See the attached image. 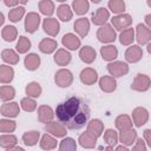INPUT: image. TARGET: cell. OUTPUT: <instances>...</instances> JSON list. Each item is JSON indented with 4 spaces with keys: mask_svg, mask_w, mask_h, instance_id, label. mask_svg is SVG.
Segmentation results:
<instances>
[{
    "mask_svg": "<svg viewBox=\"0 0 151 151\" xmlns=\"http://www.w3.org/2000/svg\"><path fill=\"white\" fill-rule=\"evenodd\" d=\"M38 8H39V12L46 18L52 17L55 12V5L52 0H40L38 4Z\"/></svg>",
    "mask_w": 151,
    "mask_h": 151,
    "instance_id": "cell-34",
    "label": "cell"
},
{
    "mask_svg": "<svg viewBox=\"0 0 151 151\" xmlns=\"http://www.w3.org/2000/svg\"><path fill=\"white\" fill-rule=\"evenodd\" d=\"M24 144L26 146H34L38 144L39 139H40V132L39 131H35V130H32V131H26L22 137H21Z\"/></svg>",
    "mask_w": 151,
    "mask_h": 151,
    "instance_id": "cell-36",
    "label": "cell"
},
{
    "mask_svg": "<svg viewBox=\"0 0 151 151\" xmlns=\"http://www.w3.org/2000/svg\"><path fill=\"white\" fill-rule=\"evenodd\" d=\"M25 92L28 97H32V98H39L41 92H42V87L41 85L38 83V81H31L26 85L25 87Z\"/></svg>",
    "mask_w": 151,
    "mask_h": 151,
    "instance_id": "cell-43",
    "label": "cell"
},
{
    "mask_svg": "<svg viewBox=\"0 0 151 151\" xmlns=\"http://www.w3.org/2000/svg\"><path fill=\"white\" fill-rule=\"evenodd\" d=\"M54 83L58 87L61 88L70 87L73 83V73L68 68H59L54 73Z\"/></svg>",
    "mask_w": 151,
    "mask_h": 151,
    "instance_id": "cell-4",
    "label": "cell"
},
{
    "mask_svg": "<svg viewBox=\"0 0 151 151\" xmlns=\"http://www.w3.org/2000/svg\"><path fill=\"white\" fill-rule=\"evenodd\" d=\"M1 37L5 41L12 42L18 38V28L13 25H6L1 31Z\"/></svg>",
    "mask_w": 151,
    "mask_h": 151,
    "instance_id": "cell-38",
    "label": "cell"
},
{
    "mask_svg": "<svg viewBox=\"0 0 151 151\" xmlns=\"http://www.w3.org/2000/svg\"><path fill=\"white\" fill-rule=\"evenodd\" d=\"M106 70H107L109 74L112 76L113 78H122L129 73L130 67H129V64L126 61L113 60V61H110L107 64Z\"/></svg>",
    "mask_w": 151,
    "mask_h": 151,
    "instance_id": "cell-3",
    "label": "cell"
},
{
    "mask_svg": "<svg viewBox=\"0 0 151 151\" xmlns=\"http://www.w3.org/2000/svg\"><path fill=\"white\" fill-rule=\"evenodd\" d=\"M42 29L50 37H57L60 32V24L57 18L48 17L42 21Z\"/></svg>",
    "mask_w": 151,
    "mask_h": 151,
    "instance_id": "cell-13",
    "label": "cell"
},
{
    "mask_svg": "<svg viewBox=\"0 0 151 151\" xmlns=\"http://www.w3.org/2000/svg\"><path fill=\"white\" fill-rule=\"evenodd\" d=\"M90 1H91V2H93V4H99L101 0H90Z\"/></svg>",
    "mask_w": 151,
    "mask_h": 151,
    "instance_id": "cell-55",
    "label": "cell"
},
{
    "mask_svg": "<svg viewBox=\"0 0 151 151\" xmlns=\"http://www.w3.org/2000/svg\"><path fill=\"white\" fill-rule=\"evenodd\" d=\"M146 2H147V6L151 7V0H146Z\"/></svg>",
    "mask_w": 151,
    "mask_h": 151,
    "instance_id": "cell-56",
    "label": "cell"
},
{
    "mask_svg": "<svg viewBox=\"0 0 151 151\" xmlns=\"http://www.w3.org/2000/svg\"><path fill=\"white\" fill-rule=\"evenodd\" d=\"M100 55L103 60L110 63L117 59L118 57V48L112 44H106L103 47H100Z\"/></svg>",
    "mask_w": 151,
    "mask_h": 151,
    "instance_id": "cell-22",
    "label": "cell"
},
{
    "mask_svg": "<svg viewBox=\"0 0 151 151\" xmlns=\"http://www.w3.org/2000/svg\"><path fill=\"white\" fill-rule=\"evenodd\" d=\"M97 139L98 138L96 136H93L88 131H85L78 137V143L84 149H93L97 145Z\"/></svg>",
    "mask_w": 151,
    "mask_h": 151,
    "instance_id": "cell-24",
    "label": "cell"
},
{
    "mask_svg": "<svg viewBox=\"0 0 151 151\" xmlns=\"http://www.w3.org/2000/svg\"><path fill=\"white\" fill-rule=\"evenodd\" d=\"M118 38H119V42L123 46H129V45L133 44V41H134V28H132L130 26V27L120 31Z\"/></svg>",
    "mask_w": 151,
    "mask_h": 151,
    "instance_id": "cell-35",
    "label": "cell"
},
{
    "mask_svg": "<svg viewBox=\"0 0 151 151\" xmlns=\"http://www.w3.org/2000/svg\"><path fill=\"white\" fill-rule=\"evenodd\" d=\"M55 1H58V2H61V4H64L65 1H67V0H55Z\"/></svg>",
    "mask_w": 151,
    "mask_h": 151,
    "instance_id": "cell-57",
    "label": "cell"
},
{
    "mask_svg": "<svg viewBox=\"0 0 151 151\" xmlns=\"http://www.w3.org/2000/svg\"><path fill=\"white\" fill-rule=\"evenodd\" d=\"M26 14V9L24 6H15L12 7V9H9L8 12V19L12 22H19Z\"/></svg>",
    "mask_w": 151,
    "mask_h": 151,
    "instance_id": "cell-42",
    "label": "cell"
},
{
    "mask_svg": "<svg viewBox=\"0 0 151 151\" xmlns=\"http://www.w3.org/2000/svg\"><path fill=\"white\" fill-rule=\"evenodd\" d=\"M14 79V68L11 65H0V84H11Z\"/></svg>",
    "mask_w": 151,
    "mask_h": 151,
    "instance_id": "cell-29",
    "label": "cell"
},
{
    "mask_svg": "<svg viewBox=\"0 0 151 151\" xmlns=\"http://www.w3.org/2000/svg\"><path fill=\"white\" fill-rule=\"evenodd\" d=\"M28 1H29V0H19V4H21V5H26Z\"/></svg>",
    "mask_w": 151,
    "mask_h": 151,
    "instance_id": "cell-54",
    "label": "cell"
},
{
    "mask_svg": "<svg viewBox=\"0 0 151 151\" xmlns=\"http://www.w3.org/2000/svg\"><path fill=\"white\" fill-rule=\"evenodd\" d=\"M1 59L5 64L7 65H17L19 61H20V57H19V53L17 51H14L13 48H5L2 52H1Z\"/></svg>",
    "mask_w": 151,
    "mask_h": 151,
    "instance_id": "cell-28",
    "label": "cell"
},
{
    "mask_svg": "<svg viewBox=\"0 0 151 151\" xmlns=\"http://www.w3.org/2000/svg\"><path fill=\"white\" fill-rule=\"evenodd\" d=\"M20 109H22L24 111L26 112H33L37 110V101H35V98H32V97H25L20 100Z\"/></svg>",
    "mask_w": 151,
    "mask_h": 151,
    "instance_id": "cell-47",
    "label": "cell"
},
{
    "mask_svg": "<svg viewBox=\"0 0 151 151\" xmlns=\"http://www.w3.org/2000/svg\"><path fill=\"white\" fill-rule=\"evenodd\" d=\"M58 149L60 151H76L77 150V143L72 137H63V140L60 142Z\"/></svg>",
    "mask_w": 151,
    "mask_h": 151,
    "instance_id": "cell-46",
    "label": "cell"
},
{
    "mask_svg": "<svg viewBox=\"0 0 151 151\" xmlns=\"http://www.w3.org/2000/svg\"><path fill=\"white\" fill-rule=\"evenodd\" d=\"M107 7H109V11L112 12L114 15L124 13L126 9V5L124 0H109Z\"/></svg>",
    "mask_w": 151,
    "mask_h": 151,
    "instance_id": "cell-45",
    "label": "cell"
},
{
    "mask_svg": "<svg viewBox=\"0 0 151 151\" xmlns=\"http://www.w3.org/2000/svg\"><path fill=\"white\" fill-rule=\"evenodd\" d=\"M79 79L84 85L91 86L98 81V73L92 67H85L81 70V72L79 74Z\"/></svg>",
    "mask_w": 151,
    "mask_h": 151,
    "instance_id": "cell-16",
    "label": "cell"
},
{
    "mask_svg": "<svg viewBox=\"0 0 151 151\" xmlns=\"http://www.w3.org/2000/svg\"><path fill=\"white\" fill-rule=\"evenodd\" d=\"M2 1L7 7H15L19 5V0H2Z\"/></svg>",
    "mask_w": 151,
    "mask_h": 151,
    "instance_id": "cell-50",
    "label": "cell"
},
{
    "mask_svg": "<svg viewBox=\"0 0 151 151\" xmlns=\"http://www.w3.org/2000/svg\"><path fill=\"white\" fill-rule=\"evenodd\" d=\"M151 87V78L145 73H138L132 83H131V90L136 92H146Z\"/></svg>",
    "mask_w": 151,
    "mask_h": 151,
    "instance_id": "cell-5",
    "label": "cell"
},
{
    "mask_svg": "<svg viewBox=\"0 0 151 151\" xmlns=\"http://www.w3.org/2000/svg\"><path fill=\"white\" fill-rule=\"evenodd\" d=\"M143 139L147 146H151V129H146L143 132Z\"/></svg>",
    "mask_w": 151,
    "mask_h": 151,
    "instance_id": "cell-49",
    "label": "cell"
},
{
    "mask_svg": "<svg viewBox=\"0 0 151 151\" xmlns=\"http://www.w3.org/2000/svg\"><path fill=\"white\" fill-rule=\"evenodd\" d=\"M4 22H5V17H4V13H2V12H0V27L4 25Z\"/></svg>",
    "mask_w": 151,
    "mask_h": 151,
    "instance_id": "cell-53",
    "label": "cell"
},
{
    "mask_svg": "<svg viewBox=\"0 0 151 151\" xmlns=\"http://www.w3.org/2000/svg\"><path fill=\"white\" fill-rule=\"evenodd\" d=\"M58 47V42L57 40L52 39V38H44L42 40H40L39 45H38V48L41 53L44 54H52L55 52Z\"/></svg>",
    "mask_w": 151,
    "mask_h": 151,
    "instance_id": "cell-23",
    "label": "cell"
},
{
    "mask_svg": "<svg viewBox=\"0 0 151 151\" xmlns=\"http://www.w3.org/2000/svg\"><path fill=\"white\" fill-rule=\"evenodd\" d=\"M63 46L68 51H76L81 47V40L76 33H66L61 38Z\"/></svg>",
    "mask_w": 151,
    "mask_h": 151,
    "instance_id": "cell-14",
    "label": "cell"
},
{
    "mask_svg": "<svg viewBox=\"0 0 151 151\" xmlns=\"http://www.w3.org/2000/svg\"><path fill=\"white\" fill-rule=\"evenodd\" d=\"M15 97V88L9 84H5L0 86V100L1 101H11Z\"/></svg>",
    "mask_w": 151,
    "mask_h": 151,
    "instance_id": "cell-39",
    "label": "cell"
},
{
    "mask_svg": "<svg viewBox=\"0 0 151 151\" xmlns=\"http://www.w3.org/2000/svg\"><path fill=\"white\" fill-rule=\"evenodd\" d=\"M134 40L139 46L149 44L151 41V28H149L145 24H138L134 29Z\"/></svg>",
    "mask_w": 151,
    "mask_h": 151,
    "instance_id": "cell-6",
    "label": "cell"
},
{
    "mask_svg": "<svg viewBox=\"0 0 151 151\" xmlns=\"http://www.w3.org/2000/svg\"><path fill=\"white\" fill-rule=\"evenodd\" d=\"M18 144V138L15 134L13 133H2L0 136V147L11 151L13 149V146H15Z\"/></svg>",
    "mask_w": 151,
    "mask_h": 151,
    "instance_id": "cell-31",
    "label": "cell"
},
{
    "mask_svg": "<svg viewBox=\"0 0 151 151\" xmlns=\"http://www.w3.org/2000/svg\"><path fill=\"white\" fill-rule=\"evenodd\" d=\"M40 63H41V59L37 53H28L24 59L25 68L28 70V71L38 70L39 66H40Z\"/></svg>",
    "mask_w": 151,
    "mask_h": 151,
    "instance_id": "cell-33",
    "label": "cell"
},
{
    "mask_svg": "<svg viewBox=\"0 0 151 151\" xmlns=\"http://www.w3.org/2000/svg\"><path fill=\"white\" fill-rule=\"evenodd\" d=\"M57 17L60 21L68 22L73 18V11L67 4H61L57 7Z\"/></svg>",
    "mask_w": 151,
    "mask_h": 151,
    "instance_id": "cell-32",
    "label": "cell"
},
{
    "mask_svg": "<svg viewBox=\"0 0 151 151\" xmlns=\"http://www.w3.org/2000/svg\"><path fill=\"white\" fill-rule=\"evenodd\" d=\"M104 138V142L107 146H111L112 149L117 145L118 143V132L113 129H106L104 131V134H101Z\"/></svg>",
    "mask_w": 151,
    "mask_h": 151,
    "instance_id": "cell-40",
    "label": "cell"
},
{
    "mask_svg": "<svg viewBox=\"0 0 151 151\" xmlns=\"http://www.w3.org/2000/svg\"><path fill=\"white\" fill-rule=\"evenodd\" d=\"M114 125H116V129L118 131H124V130H129V129H132L133 126V123H132V119L129 114H119L114 119Z\"/></svg>",
    "mask_w": 151,
    "mask_h": 151,
    "instance_id": "cell-30",
    "label": "cell"
},
{
    "mask_svg": "<svg viewBox=\"0 0 151 151\" xmlns=\"http://www.w3.org/2000/svg\"><path fill=\"white\" fill-rule=\"evenodd\" d=\"M110 19V11L105 7H99L96 12L91 14V21L96 26H103L107 24Z\"/></svg>",
    "mask_w": 151,
    "mask_h": 151,
    "instance_id": "cell-15",
    "label": "cell"
},
{
    "mask_svg": "<svg viewBox=\"0 0 151 151\" xmlns=\"http://www.w3.org/2000/svg\"><path fill=\"white\" fill-rule=\"evenodd\" d=\"M86 131H88L90 133H92L93 136L99 138V137H101V134L104 132V123L98 118L91 119L86 124Z\"/></svg>",
    "mask_w": 151,
    "mask_h": 151,
    "instance_id": "cell-26",
    "label": "cell"
},
{
    "mask_svg": "<svg viewBox=\"0 0 151 151\" xmlns=\"http://www.w3.org/2000/svg\"><path fill=\"white\" fill-rule=\"evenodd\" d=\"M79 58L83 63L90 65L97 58V52L92 46H83L79 48Z\"/></svg>",
    "mask_w": 151,
    "mask_h": 151,
    "instance_id": "cell-21",
    "label": "cell"
},
{
    "mask_svg": "<svg viewBox=\"0 0 151 151\" xmlns=\"http://www.w3.org/2000/svg\"><path fill=\"white\" fill-rule=\"evenodd\" d=\"M53 60L58 66H67L72 60V55L66 48H57L53 55Z\"/></svg>",
    "mask_w": 151,
    "mask_h": 151,
    "instance_id": "cell-19",
    "label": "cell"
},
{
    "mask_svg": "<svg viewBox=\"0 0 151 151\" xmlns=\"http://www.w3.org/2000/svg\"><path fill=\"white\" fill-rule=\"evenodd\" d=\"M57 145H58V140L52 134H50V133L46 132L45 134L40 136V139H39V146H40V149L46 150V151L54 150V149H57Z\"/></svg>",
    "mask_w": 151,
    "mask_h": 151,
    "instance_id": "cell-27",
    "label": "cell"
},
{
    "mask_svg": "<svg viewBox=\"0 0 151 151\" xmlns=\"http://www.w3.org/2000/svg\"><path fill=\"white\" fill-rule=\"evenodd\" d=\"M90 20L87 18H79L73 24V29L79 38H85L90 32Z\"/></svg>",
    "mask_w": 151,
    "mask_h": 151,
    "instance_id": "cell-18",
    "label": "cell"
},
{
    "mask_svg": "<svg viewBox=\"0 0 151 151\" xmlns=\"http://www.w3.org/2000/svg\"><path fill=\"white\" fill-rule=\"evenodd\" d=\"M90 9L88 0H73L72 2V11L77 15H84Z\"/></svg>",
    "mask_w": 151,
    "mask_h": 151,
    "instance_id": "cell-37",
    "label": "cell"
},
{
    "mask_svg": "<svg viewBox=\"0 0 151 151\" xmlns=\"http://www.w3.org/2000/svg\"><path fill=\"white\" fill-rule=\"evenodd\" d=\"M38 120L40 123H48L54 118V111L50 105H40L38 107Z\"/></svg>",
    "mask_w": 151,
    "mask_h": 151,
    "instance_id": "cell-25",
    "label": "cell"
},
{
    "mask_svg": "<svg viewBox=\"0 0 151 151\" xmlns=\"http://www.w3.org/2000/svg\"><path fill=\"white\" fill-rule=\"evenodd\" d=\"M124 57H125V60L126 63H130V64H136L138 61L142 60L143 58V48L142 46L139 45H129V47L126 48L125 53H124Z\"/></svg>",
    "mask_w": 151,
    "mask_h": 151,
    "instance_id": "cell-11",
    "label": "cell"
},
{
    "mask_svg": "<svg viewBox=\"0 0 151 151\" xmlns=\"http://www.w3.org/2000/svg\"><path fill=\"white\" fill-rule=\"evenodd\" d=\"M132 17L129 13H120V14H116L112 19H111V26L116 29V31H123L127 27H130L132 25Z\"/></svg>",
    "mask_w": 151,
    "mask_h": 151,
    "instance_id": "cell-8",
    "label": "cell"
},
{
    "mask_svg": "<svg viewBox=\"0 0 151 151\" xmlns=\"http://www.w3.org/2000/svg\"><path fill=\"white\" fill-rule=\"evenodd\" d=\"M98 85L99 88L105 93H112L117 88V80L112 76H103L98 78Z\"/></svg>",
    "mask_w": 151,
    "mask_h": 151,
    "instance_id": "cell-17",
    "label": "cell"
},
{
    "mask_svg": "<svg viewBox=\"0 0 151 151\" xmlns=\"http://www.w3.org/2000/svg\"><path fill=\"white\" fill-rule=\"evenodd\" d=\"M45 131L55 138H63L67 134V127L61 122L51 120L45 124Z\"/></svg>",
    "mask_w": 151,
    "mask_h": 151,
    "instance_id": "cell-9",
    "label": "cell"
},
{
    "mask_svg": "<svg viewBox=\"0 0 151 151\" xmlns=\"http://www.w3.org/2000/svg\"><path fill=\"white\" fill-rule=\"evenodd\" d=\"M90 114L88 104L79 97H70L64 103H60L54 111V116L68 130L83 129L90 120Z\"/></svg>",
    "mask_w": 151,
    "mask_h": 151,
    "instance_id": "cell-1",
    "label": "cell"
},
{
    "mask_svg": "<svg viewBox=\"0 0 151 151\" xmlns=\"http://www.w3.org/2000/svg\"><path fill=\"white\" fill-rule=\"evenodd\" d=\"M17 129V123L12 118L0 119V132L1 133H13Z\"/></svg>",
    "mask_w": 151,
    "mask_h": 151,
    "instance_id": "cell-44",
    "label": "cell"
},
{
    "mask_svg": "<svg viewBox=\"0 0 151 151\" xmlns=\"http://www.w3.org/2000/svg\"><path fill=\"white\" fill-rule=\"evenodd\" d=\"M149 118H150V113H149V110L143 107V106H137L133 109L132 111V114H131V119H132V123L136 127H142L144 126L147 122H149Z\"/></svg>",
    "mask_w": 151,
    "mask_h": 151,
    "instance_id": "cell-7",
    "label": "cell"
},
{
    "mask_svg": "<svg viewBox=\"0 0 151 151\" xmlns=\"http://www.w3.org/2000/svg\"><path fill=\"white\" fill-rule=\"evenodd\" d=\"M31 47H32L31 40L25 35H20L18 41H17V45H15V51L19 54H25V53H27L29 51Z\"/></svg>",
    "mask_w": 151,
    "mask_h": 151,
    "instance_id": "cell-41",
    "label": "cell"
},
{
    "mask_svg": "<svg viewBox=\"0 0 151 151\" xmlns=\"http://www.w3.org/2000/svg\"><path fill=\"white\" fill-rule=\"evenodd\" d=\"M144 19H145V25H146L149 28H151V13L146 14Z\"/></svg>",
    "mask_w": 151,
    "mask_h": 151,
    "instance_id": "cell-52",
    "label": "cell"
},
{
    "mask_svg": "<svg viewBox=\"0 0 151 151\" xmlns=\"http://www.w3.org/2000/svg\"><path fill=\"white\" fill-rule=\"evenodd\" d=\"M137 137H138L137 131L134 129H129V130L119 131V133H118V142L120 144L126 145V146H132L134 140L137 139Z\"/></svg>",
    "mask_w": 151,
    "mask_h": 151,
    "instance_id": "cell-20",
    "label": "cell"
},
{
    "mask_svg": "<svg viewBox=\"0 0 151 151\" xmlns=\"http://www.w3.org/2000/svg\"><path fill=\"white\" fill-rule=\"evenodd\" d=\"M0 113L6 118H17L20 113V105L17 101H5L0 106Z\"/></svg>",
    "mask_w": 151,
    "mask_h": 151,
    "instance_id": "cell-12",
    "label": "cell"
},
{
    "mask_svg": "<svg viewBox=\"0 0 151 151\" xmlns=\"http://www.w3.org/2000/svg\"><path fill=\"white\" fill-rule=\"evenodd\" d=\"M97 39L101 44H112L117 39V33L116 29L111 26V24H105L103 26H99L97 29Z\"/></svg>",
    "mask_w": 151,
    "mask_h": 151,
    "instance_id": "cell-2",
    "label": "cell"
},
{
    "mask_svg": "<svg viewBox=\"0 0 151 151\" xmlns=\"http://www.w3.org/2000/svg\"><path fill=\"white\" fill-rule=\"evenodd\" d=\"M41 22V18L37 12H28L25 15V31L27 33H34L39 28Z\"/></svg>",
    "mask_w": 151,
    "mask_h": 151,
    "instance_id": "cell-10",
    "label": "cell"
},
{
    "mask_svg": "<svg viewBox=\"0 0 151 151\" xmlns=\"http://www.w3.org/2000/svg\"><path fill=\"white\" fill-rule=\"evenodd\" d=\"M113 150H116V151H127L129 150V146H126L124 144H120V145H116L113 147Z\"/></svg>",
    "mask_w": 151,
    "mask_h": 151,
    "instance_id": "cell-51",
    "label": "cell"
},
{
    "mask_svg": "<svg viewBox=\"0 0 151 151\" xmlns=\"http://www.w3.org/2000/svg\"><path fill=\"white\" fill-rule=\"evenodd\" d=\"M146 149H147V145L144 142V139L137 137V139L134 140V143L132 145V150H134V151H146Z\"/></svg>",
    "mask_w": 151,
    "mask_h": 151,
    "instance_id": "cell-48",
    "label": "cell"
}]
</instances>
